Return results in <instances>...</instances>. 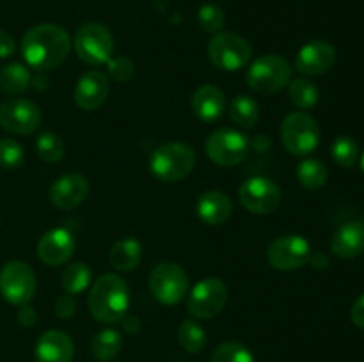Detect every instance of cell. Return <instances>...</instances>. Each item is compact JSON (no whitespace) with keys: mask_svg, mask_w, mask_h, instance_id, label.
Segmentation results:
<instances>
[{"mask_svg":"<svg viewBox=\"0 0 364 362\" xmlns=\"http://www.w3.org/2000/svg\"><path fill=\"white\" fill-rule=\"evenodd\" d=\"M41 124V110L34 102L11 98L0 105V126L16 135H31Z\"/></svg>","mask_w":364,"mask_h":362,"instance_id":"5bb4252c","label":"cell"},{"mask_svg":"<svg viewBox=\"0 0 364 362\" xmlns=\"http://www.w3.org/2000/svg\"><path fill=\"white\" fill-rule=\"evenodd\" d=\"M192 112L205 123H213L226 110V96L217 85H201L192 94Z\"/></svg>","mask_w":364,"mask_h":362,"instance_id":"ffe728a7","label":"cell"},{"mask_svg":"<svg viewBox=\"0 0 364 362\" xmlns=\"http://www.w3.org/2000/svg\"><path fill=\"white\" fill-rule=\"evenodd\" d=\"M228 302V287L217 277H206L192 287L187 298V309L199 319H210L219 314Z\"/></svg>","mask_w":364,"mask_h":362,"instance_id":"7c38bea8","label":"cell"},{"mask_svg":"<svg viewBox=\"0 0 364 362\" xmlns=\"http://www.w3.org/2000/svg\"><path fill=\"white\" fill-rule=\"evenodd\" d=\"M311 258V245L301 234H284L276 238L267 248V261L281 272L299 270Z\"/></svg>","mask_w":364,"mask_h":362,"instance_id":"8fae6325","label":"cell"},{"mask_svg":"<svg viewBox=\"0 0 364 362\" xmlns=\"http://www.w3.org/2000/svg\"><path fill=\"white\" fill-rule=\"evenodd\" d=\"M196 212H198L199 219L208 226H223L230 220L233 204L226 194L219 190H210L198 199Z\"/></svg>","mask_w":364,"mask_h":362,"instance_id":"7402d4cb","label":"cell"},{"mask_svg":"<svg viewBox=\"0 0 364 362\" xmlns=\"http://www.w3.org/2000/svg\"><path fill=\"white\" fill-rule=\"evenodd\" d=\"M36 151L41 160L48 163H57L64 156V142L53 131H43L36 138Z\"/></svg>","mask_w":364,"mask_h":362,"instance_id":"4dcf8cb0","label":"cell"},{"mask_svg":"<svg viewBox=\"0 0 364 362\" xmlns=\"http://www.w3.org/2000/svg\"><path fill=\"white\" fill-rule=\"evenodd\" d=\"M336 62V50L331 43L316 39L302 46L295 59V70L306 77H320Z\"/></svg>","mask_w":364,"mask_h":362,"instance_id":"9a60e30c","label":"cell"},{"mask_svg":"<svg viewBox=\"0 0 364 362\" xmlns=\"http://www.w3.org/2000/svg\"><path fill=\"white\" fill-rule=\"evenodd\" d=\"M350 316H352V322H354V325L364 330V293L354 302V305H352Z\"/></svg>","mask_w":364,"mask_h":362,"instance_id":"ab89813d","label":"cell"},{"mask_svg":"<svg viewBox=\"0 0 364 362\" xmlns=\"http://www.w3.org/2000/svg\"><path fill=\"white\" fill-rule=\"evenodd\" d=\"M109 77L98 70L82 75L75 87V102L84 110H96L109 98Z\"/></svg>","mask_w":364,"mask_h":362,"instance_id":"ac0fdd59","label":"cell"},{"mask_svg":"<svg viewBox=\"0 0 364 362\" xmlns=\"http://www.w3.org/2000/svg\"><path fill=\"white\" fill-rule=\"evenodd\" d=\"M178 341L188 353H199L206 346V332L194 319H185L178 329Z\"/></svg>","mask_w":364,"mask_h":362,"instance_id":"f546056e","label":"cell"},{"mask_svg":"<svg viewBox=\"0 0 364 362\" xmlns=\"http://www.w3.org/2000/svg\"><path fill=\"white\" fill-rule=\"evenodd\" d=\"M142 245L135 238H123L110 247L109 261L119 272H132L141 265Z\"/></svg>","mask_w":364,"mask_h":362,"instance_id":"603a6c76","label":"cell"},{"mask_svg":"<svg viewBox=\"0 0 364 362\" xmlns=\"http://www.w3.org/2000/svg\"><path fill=\"white\" fill-rule=\"evenodd\" d=\"M230 117L237 126L244 128V130H251L259 119L258 103H256V99L249 98L247 94L235 96L230 105Z\"/></svg>","mask_w":364,"mask_h":362,"instance_id":"d4e9b609","label":"cell"},{"mask_svg":"<svg viewBox=\"0 0 364 362\" xmlns=\"http://www.w3.org/2000/svg\"><path fill=\"white\" fill-rule=\"evenodd\" d=\"M130 287L116 273H105L95 280L89 293V311L92 318L105 325L119 323L128 314Z\"/></svg>","mask_w":364,"mask_h":362,"instance_id":"7a4b0ae2","label":"cell"},{"mask_svg":"<svg viewBox=\"0 0 364 362\" xmlns=\"http://www.w3.org/2000/svg\"><path fill=\"white\" fill-rule=\"evenodd\" d=\"M212 362H255V355L238 341H226L212 353Z\"/></svg>","mask_w":364,"mask_h":362,"instance_id":"1f68e13d","label":"cell"},{"mask_svg":"<svg viewBox=\"0 0 364 362\" xmlns=\"http://www.w3.org/2000/svg\"><path fill=\"white\" fill-rule=\"evenodd\" d=\"M149 290L160 304H180L188 293L187 272L176 263H160L149 273Z\"/></svg>","mask_w":364,"mask_h":362,"instance_id":"ba28073f","label":"cell"},{"mask_svg":"<svg viewBox=\"0 0 364 362\" xmlns=\"http://www.w3.org/2000/svg\"><path fill=\"white\" fill-rule=\"evenodd\" d=\"M36 275L23 261H9L0 268V295L13 305H25L36 293Z\"/></svg>","mask_w":364,"mask_h":362,"instance_id":"30bf717a","label":"cell"},{"mask_svg":"<svg viewBox=\"0 0 364 362\" xmlns=\"http://www.w3.org/2000/svg\"><path fill=\"white\" fill-rule=\"evenodd\" d=\"M55 314L59 316L60 319H68L75 314L77 311V300H75L73 295H60L59 298L55 300Z\"/></svg>","mask_w":364,"mask_h":362,"instance_id":"8d00e7d4","label":"cell"},{"mask_svg":"<svg viewBox=\"0 0 364 362\" xmlns=\"http://www.w3.org/2000/svg\"><path fill=\"white\" fill-rule=\"evenodd\" d=\"M251 46L235 32H217L208 45V59L223 71H238L251 60Z\"/></svg>","mask_w":364,"mask_h":362,"instance_id":"9c48e42d","label":"cell"},{"mask_svg":"<svg viewBox=\"0 0 364 362\" xmlns=\"http://www.w3.org/2000/svg\"><path fill=\"white\" fill-rule=\"evenodd\" d=\"M205 149L206 156L215 165L235 167L247 158L251 144H249V138L238 130L220 128L208 135Z\"/></svg>","mask_w":364,"mask_h":362,"instance_id":"52a82bcc","label":"cell"},{"mask_svg":"<svg viewBox=\"0 0 364 362\" xmlns=\"http://www.w3.org/2000/svg\"><path fill=\"white\" fill-rule=\"evenodd\" d=\"M291 80V66L284 57L267 53L252 60L247 70V84L259 94H274Z\"/></svg>","mask_w":364,"mask_h":362,"instance_id":"277c9868","label":"cell"},{"mask_svg":"<svg viewBox=\"0 0 364 362\" xmlns=\"http://www.w3.org/2000/svg\"><path fill=\"white\" fill-rule=\"evenodd\" d=\"M16 318L23 327H32L36 323V319H38V312H36L34 307H31L28 304H25V305H20V307H18Z\"/></svg>","mask_w":364,"mask_h":362,"instance_id":"f35d334b","label":"cell"},{"mask_svg":"<svg viewBox=\"0 0 364 362\" xmlns=\"http://www.w3.org/2000/svg\"><path fill=\"white\" fill-rule=\"evenodd\" d=\"M32 75L23 64L13 62L0 70V89L6 94H21L31 85Z\"/></svg>","mask_w":364,"mask_h":362,"instance_id":"484cf974","label":"cell"},{"mask_svg":"<svg viewBox=\"0 0 364 362\" xmlns=\"http://www.w3.org/2000/svg\"><path fill=\"white\" fill-rule=\"evenodd\" d=\"M92 272L85 263H73V265L66 266L60 277V284H63L64 293L68 295H78L91 284Z\"/></svg>","mask_w":364,"mask_h":362,"instance_id":"f1b7e54d","label":"cell"},{"mask_svg":"<svg viewBox=\"0 0 364 362\" xmlns=\"http://www.w3.org/2000/svg\"><path fill=\"white\" fill-rule=\"evenodd\" d=\"M75 52L87 66H103L112 57V34L102 23H84L75 34Z\"/></svg>","mask_w":364,"mask_h":362,"instance_id":"8992f818","label":"cell"},{"mask_svg":"<svg viewBox=\"0 0 364 362\" xmlns=\"http://www.w3.org/2000/svg\"><path fill=\"white\" fill-rule=\"evenodd\" d=\"M224 11L217 4H205L198 11V21L203 31L217 34L224 27Z\"/></svg>","mask_w":364,"mask_h":362,"instance_id":"836d02e7","label":"cell"},{"mask_svg":"<svg viewBox=\"0 0 364 362\" xmlns=\"http://www.w3.org/2000/svg\"><path fill=\"white\" fill-rule=\"evenodd\" d=\"M121 322H123V329L127 330L128 334H135L141 330V319H139L137 316L127 314L123 319H121Z\"/></svg>","mask_w":364,"mask_h":362,"instance_id":"60d3db41","label":"cell"},{"mask_svg":"<svg viewBox=\"0 0 364 362\" xmlns=\"http://www.w3.org/2000/svg\"><path fill=\"white\" fill-rule=\"evenodd\" d=\"M149 170L162 183H176L196 167V153L183 142H167L149 155Z\"/></svg>","mask_w":364,"mask_h":362,"instance_id":"3957f363","label":"cell"},{"mask_svg":"<svg viewBox=\"0 0 364 362\" xmlns=\"http://www.w3.org/2000/svg\"><path fill=\"white\" fill-rule=\"evenodd\" d=\"M123 348V336L116 329H103L92 337L91 353L98 361H112Z\"/></svg>","mask_w":364,"mask_h":362,"instance_id":"cb8c5ba5","label":"cell"},{"mask_svg":"<svg viewBox=\"0 0 364 362\" xmlns=\"http://www.w3.org/2000/svg\"><path fill=\"white\" fill-rule=\"evenodd\" d=\"M309 263L313 265V268L323 270V268H327V265H329V259H327V256L322 254V252H311Z\"/></svg>","mask_w":364,"mask_h":362,"instance_id":"b9f144b4","label":"cell"},{"mask_svg":"<svg viewBox=\"0 0 364 362\" xmlns=\"http://www.w3.org/2000/svg\"><path fill=\"white\" fill-rule=\"evenodd\" d=\"M38 362H71L75 355L73 339L63 330H48L36 343Z\"/></svg>","mask_w":364,"mask_h":362,"instance_id":"d6986e66","label":"cell"},{"mask_svg":"<svg viewBox=\"0 0 364 362\" xmlns=\"http://www.w3.org/2000/svg\"><path fill=\"white\" fill-rule=\"evenodd\" d=\"M331 251L341 259H352L364 252V224L345 222L331 238Z\"/></svg>","mask_w":364,"mask_h":362,"instance_id":"44dd1931","label":"cell"},{"mask_svg":"<svg viewBox=\"0 0 364 362\" xmlns=\"http://www.w3.org/2000/svg\"><path fill=\"white\" fill-rule=\"evenodd\" d=\"M107 73L112 78L114 82H119V84H127L134 78L135 75V66L128 57L117 55L110 57L109 62H107Z\"/></svg>","mask_w":364,"mask_h":362,"instance_id":"d590c367","label":"cell"},{"mask_svg":"<svg viewBox=\"0 0 364 362\" xmlns=\"http://www.w3.org/2000/svg\"><path fill=\"white\" fill-rule=\"evenodd\" d=\"M89 194V181L82 174H64L50 187V202L57 209H73L85 201Z\"/></svg>","mask_w":364,"mask_h":362,"instance_id":"e0dca14e","label":"cell"},{"mask_svg":"<svg viewBox=\"0 0 364 362\" xmlns=\"http://www.w3.org/2000/svg\"><path fill=\"white\" fill-rule=\"evenodd\" d=\"M288 98L297 109L309 110L318 103L320 91L308 78H295L288 84Z\"/></svg>","mask_w":364,"mask_h":362,"instance_id":"4316f807","label":"cell"},{"mask_svg":"<svg viewBox=\"0 0 364 362\" xmlns=\"http://www.w3.org/2000/svg\"><path fill=\"white\" fill-rule=\"evenodd\" d=\"M329 170L320 160L306 158L297 167V180L308 190H318L327 183Z\"/></svg>","mask_w":364,"mask_h":362,"instance_id":"83f0119b","label":"cell"},{"mask_svg":"<svg viewBox=\"0 0 364 362\" xmlns=\"http://www.w3.org/2000/svg\"><path fill=\"white\" fill-rule=\"evenodd\" d=\"M331 153H333V158L338 165L348 169V167H352L358 162L359 146L352 137H338L336 141L333 142Z\"/></svg>","mask_w":364,"mask_h":362,"instance_id":"d6a6232c","label":"cell"},{"mask_svg":"<svg viewBox=\"0 0 364 362\" xmlns=\"http://www.w3.org/2000/svg\"><path fill=\"white\" fill-rule=\"evenodd\" d=\"M21 55L25 62L38 71L59 67L71 50L70 34L53 23H41L25 32L21 39Z\"/></svg>","mask_w":364,"mask_h":362,"instance_id":"6da1fadb","label":"cell"},{"mask_svg":"<svg viewBox=\"0 0 364 362\" xmlns=\"http://www.w3.org/2000/svg\"><path fill=\"white\" fill-rule=\"evenodd\" d=\"M23 148L16 141H13V138H2L0 141V167L2 169H18L23 163Z\"/></svg>","mask_w":364,"mask_h":362,"instance_id":"e575fe53","label":"cell"},{"mask_svg":"<svg viewBox=\"0 0 364 362\" xmlns=\"http://www.w3.org/2000/svg\"><path fill=\"white\" fill-rule=\"evenodd\" d=\"M242 206L247 212L258 213V215H269L274 213L281 204V188L269 177L255 176L245 180L238 190Z\"/></svg>","mask_w":364,"mask_h":362,"instance_id":"4fadbf2b","label":"cell"},{"mask_svg":"<svg viewBox=\"0 0 364 362\" xmlns=\"http://www.w3.org/2000/svg\"><path fill=\"white\" fill-rule=\"evenodd\" d=\"M281 141L294 156H306L320 144V126L306 112H291L281 123Z\"/></svg>","mask_w":364,"mask_h":362,"instance_id":"5b68a950","label":"cell"},{"mask_svg":"<svg viewBox=\"0 0 364 362\" xmlns=\"http://www.w3.org/2000/svg\"><path fill=\"white\" fill-rule=\"evenodd\" d=\"M16 50V43L14 38L6 31H0V59H7Z\"/></svg>","mask_w":364,"mask_h":362,"instance_id":"74e56055","label":"cell"},{"mask_svg":"<svg viewBox=\"0 0 364 362\" xmlns=\"http://www.w3.org/2000/svg\"><path fill=\"white\" fill-rule=\"evenodd\" d=\"M75 236L71 231L64 227H55L50 229L39 238L38 241V258L48 266H60L73 256Z\"/></svg>","mask_w":364,"mask_h":362,"instance_id":"2e32d148","label":"cell"},{"mask_svg":"<svg viewBox=\"0 0 364 362\" xmlns=\"http://www.w3.org/2000/svg\"><path fill=\"white\" fill-rule=\"evenodd\" d=\"M361 167H363V170H364V153H363V156H361Z\"/></svg>","mask_w":364,"mask_h":362,"instance_id":"7bdbcfd3","label":"cell"}]
</instances>
